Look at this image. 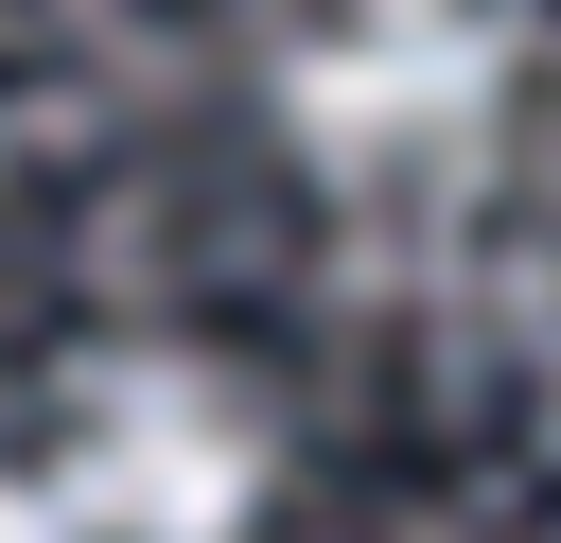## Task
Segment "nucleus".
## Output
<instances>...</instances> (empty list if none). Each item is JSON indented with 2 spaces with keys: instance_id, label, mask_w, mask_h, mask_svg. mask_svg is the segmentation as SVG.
Segmentation results:
<instances>
[{
  "instance_id": "obj_1",
  "label": "nucleus",
  "mask_w": 561,
  "mask_h": 543,
  "mask_svg": "<svg viewBox=\"0 0 561 543\" xmlns=\"http://www.w3.org/2000/svg\"><path fill=\"white\" fill-rule=\"evenodd\" d=\"M508 123V18L491 0H351L280 70V140L351 210H456Z\"/></svg>"
},
{
  "instance_id": "obj_2",
  "label": "nucleus",
  "mask_w": 561,
  "mask_h": 543,
  "mask_svg": "<svg viewBox=\"0 0 561 543\" xmlns=\"http://www.w3.org/2000/svg\"><path fill=\"white\" fill-rule=\"evenodd\" d=\"M53 508L88 543H245L263 438H245V403L193 350H105V368H70V473H53Z\"/></svg>"
},
{
  "instance_id": "obj_3",
  "label": "nucleus",
  "mask_w": 561,
  "mask_h": 543,
  "mask_svg": "<svg viewBox=\"0 0 561 543\" xmlns=\"http://www.w3.org/2000/svg\"><path fill=\"white\" fill-rule=\"evenodd\" d=\"M0 543H88V525H70L53 490H18V473H0Z\"/></svg>"
}]
</instances>
